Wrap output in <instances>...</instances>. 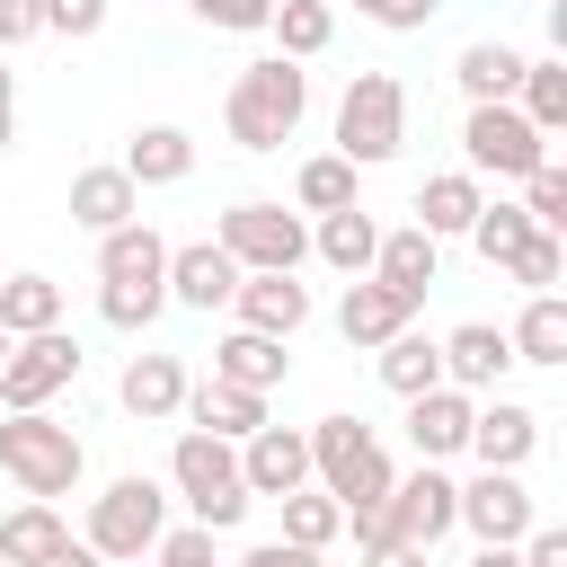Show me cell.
<instances>
[{"mask_svg":"<svg viewBox=\"0 0 567 567\" xmlns=\"http://www.w3.org/2000/svg\"><path fill=\"white\" fill-rule=\"evenodd\" d=\"M168 487L186 496V514L204 523V532H230V523H248V478H239V443H221V434H177V452H168Z\"/></svg>","mask_w":567,"mask_h":567,"instance_id":"3","label":"cell"},{"mask_svg":"<svg viewBox=\"0 0 567 567\" xmlns=\"http://www.w3.org/2000/svg\"><path fill=\"white\" fill-rule=\"evenodd\" d=\"M337 532H346V505H337V496H319V487L284 496V540H292V549H328Z\"/></svg>","mask_w":567,"mask_h":567,"instance_id":"37","label":"cell"},{"mask_svg":"<svg viewBox=\"0 0 567 567\" xmlns=\"http://www.w3.org/2000/svg\"><path fill=\"white\" fill-rule=\"evenodd\" d=\"M151 558H159V567H221L204 523H177V532H159V540H151Z\"/></svg>","mask_w":567,"mask_h":567,"instance_id":"42","label":"cell"},{"mask_svg":"<svg viewBox=\"0 0 567 567\" xmlns=\"http://www.w3.org/2000/svg\"><path fill=\"white\" fill-rule=\"evenodd\" d=\"M62 328V284L53 275H0V337H44Z\"/></svg>","mask_w":567,"mask_h":567,"instance_id":"31","label":"cell"},{"mask_svg":"<svg viewBox=\"0 0 567 567\" xmlns=\"http://www.w3.org/2000/svg\"><path fill=\"white\" fill-rule=\"evenodd\" d=\"M354 567H425V549H408V540H381V549H363Z\"/></svg>","mask_w":567,"mask_h":567,"instance_id":"48","label":"cell"},{"mask_svg":"<svg viewBox=\"0 0 567 567\" xmlns=\"http://www.w3.org/2000/svg\"><path fill=\"white\" fill-rule=\"evenodd\" d=\"M381 532L408 540V549H434L443 532H461V478H452L443 461H416L408 478H390V496H381Z\"/></svg>","mask_w":567,"mask_h":567,"instance_id":"8","label":"cell"},{"mask_svg":"<svg viewBox=\"0 0 567 567\" xmlns=\"http://www.w3.org/2000/svg\"><path fill=\"white\" fill-rule=\"evenodd\" d=\"M159 310H168V275H142V284H97V319H106V328H124V337H133V328H151Z\"/></svg>","mask_w":567,"mask_h":567,"instance_id":"35","label":"cell"},{"mask_svg":"<svg viewBox=\"0 0 567 567\" xmlns=\"http://www.w3.org/2000/svg\"><path fill=\"white\" fill-rule=\"evenodd\" d=\"M310 434V478H319V496H337L346 514H381V496H390V452H381V434L363 425V416H319V425H301Z\"/></svg>","mask_w":567,"mask_h":567,"instance_id":"2","label":"cell"},{"mask_svg":"<svg viewBox=\"0 0 567 567\" xmlns=\"http://www.w3.org/2000/svg\"><path fill=\"white\" fill-rule=\"evenodd\" d=\"M230 292H239V266L221 257V239L168 248V301L177 310H230Z\"/></svg>","mask_w":567,"mask_h":567,"instance_id":"17","label":"cell"},{"mask_svg":"<svg viewBox=\"0 0 567 567\" xmlns=\"http://www.w3.org/2000/svg\"><path fill=\"white\" fill-rule=\"evenodd\" d=\"M470 390H416L408 399V443H416V461H452V452H470Z\"/></svg>","mask_w":567,"mask_h":567,"instance_id":"18","label":"cell"},{"mask_svg":"<svg viewBox=\"0 0 567 567\" xmlns=\"http://www.w3.org/2000/svg\"><path fill=\"white\" fill-rule=\"evenodd\" d=\"M71 381H80V337H62V328H44V337H9V363H0V408H9V416L62 399Z\"/></svg>","mask_w":567,"mask_h":567,"instance_id":"10","label":"cell"},{"mask_svg":"<svg viewBox=\"0 0 567 567\" xmlns=\"http://www.w3.org/2000/svg\"><path fill=\"white\" fill-rule=\"evenodd\" d=\"M478 204H487V186H478L470 168H443V177L416 186V230H425V239H470Z\"/></svg>","mask_w":567,"mask_h":567,"instance_id":"24","label":"cell"},{"mask_svg":"<svg viewBox=\"0 0 567 567\" xmlns=\"http://www.w3.org/2000/svg\"><path fill=\"white\" fill-rule=\"evenodd\" d=\"M71 221L106 239V230L142 221V186H133V177H124L115 159H106V168H80V177H71Z\"/></svg>","mask_w":567,"mask_h":567,"instance_id":"20","label":"cell"},{"mask_svg":"<svg viewBox=\"0 0 567 567\" xmlns=\"http://www.w3.org/2000/svg\"><path fill=\"white\" fill-rule=\"evenodd\" d=\"M523 239H532V213H523V204H478V221H470V248H478L487 266H505Z\"/></svg>","mask_w":567,"mask_h":567,"instance_id":"38","label":"cell"},{"mask_svg":"<svg viewBox=\"0 0 567 567\" xmlns=\"http://www.w3.org/2000/svg\"><path fill=\"white\" fill-rule=\"evenodd\" d=\"M142 275H168V239L151 221H124L97 239V284H142Z\"/></svg>","mask_w":567,"mask_h":567,"instance_id":"29","label":"cell"},{"mask_svg":"<svg viewBox=\"0 0 567 567\" xmlns=\"http://www.w3.org/2000/svg\"><path fill=\"white\" fill-rule=\"evenodd\" d=\"M470 567H523V558H514V549H478Z\"/></svg>","mask_w":567,"mask_h":567,"instance_id":"50","label":"cell"},{"mask_svg":"<svg viewBox=\"0 0 567 567\" xmlns=\"http://www.w3.org/2000/svg\"><path fill=\"white\" fill-rule=\"evenodd\" d=\"M239 567H328V558H319V549H292V540H257Z\"/></svg>","mask_w":567,"mask_h":567,"instance_id":"47","label":"cell"},{"mask_svg":"<svg viewBox=\"0 0 567 567\" xmlns=\"http://www.w3.org/2000/svg\"><path fill=\"white\" fill-rule=\"evenodd\" d=\"M62 540H71V523H62L53 505H35V496H27L18 514H0V567H44Z\"/></svg>","mask_w":567,"mask_h":567,"instance_id":"30","label":"cell"},{"mask_svg":"<svg viewBox=\"0 0 567 567\" xmlns=\"http://www.w3.org/2000/svg\"><path fill=\"white\" fill-rule=\"evenodd\" d=\"M168 532V487L159 478H142V470H124V478H106V496H89V549L97 558H115V567H133V558H151V540Z\"/></svg>","mask_w":567,"mask_h":567,"instance_id":"6","label":"cell"},{"mask_svg":"<svg viewBox=\"0 0 567 567\" xmlns=\"http://www.w3.org/2000/svg\"><path fill=\"white\" fill-rule=\"evenodd\" d=\"M310 248L337 266V275H372V248H381V221L363 213V204H346V213H319V230H310Z\"/></svg>","mask_w":567,"mask_h":567,"instance_id":"28","label":"cell"},{"mask_svg":"<svg viewBox=\"0 0 567 567\" xmlns=\"http://www.w3.org/2000/svg\"><path fill=\"white\" fill-rule=\"evenodd\" d=\"M372 27H390V35H416V27H434V9L443 0H354Z\"/></svg>","mask_w":567,"mask_h":567,"instance_id":"43","label":"cell"},{"mask_svg":"<svg viewBox=\"0 0 567 567\" xmlns=\"http://www.w3.org/2000/svg\"><path fill=\"white\" fill-rule=\"evenodd\" d=\"M106 0H44V35H97Z\"/></svg>","mask_w":567,"mask_h":567,"instance_id":"44","label":"cell"},{"mask_svg":"<svg viewBox=\"0 0 567 567\" xmlns=\"http://www.w3.org/2000/svg\"><path fill=\"white\" fill-rule=\"evenodd\" d=\"M44 567H106V558H97V549H89V540H62V549H53V558H44Z\"/></svg>","mask_w":567,"mask_h":567,"instance_id":"49","label":"cell"},{"mask_svg":"<svg viewBox=\"0 0 567 567\" xmlns=\"http://www.w3.org/2000/svg\"><path fill=\"white\" fill-rule=\"evenodd\" d=\"M461 523L478 532V549H514L540 523V505H532L523 470H478V478H461Z\"/></svg>","mask_w":567,"mask_h":567,"instance_id":"11","label":"cell"},{"mask_svg":"<svg viewBox=\"0 0 567 567\" xmlns=\"http://www.w3.org/2000/svg\"><path fill=\"white\" fill-rule=\"evenodd\" d=\"M27 35H44V0H0V53Z\"/></svg>","mask_w":567,"mask_h":567,"instance_id":"46","label":"cell"},{"mask_svg":"<svg viewBox=\"0 0 567 567\" xmlns=\"http://www.w3.org/2000/svg\"><path fill=\"white\" fill-rule=\"evenodd\" d=\"M505 346H514V363H567V301L558 292H532L523 319L505 328Z\"/></svg>","mask_w":567,"mask_h":567,"instance_id":"32","label":"cell"},{"mask_svg":"<svg viewBox=\"0 0 567 567\" xmlns=\"http://www.w3.org/2000/svg\"><path fill=\"white\" fill-rule=\"evenodd\" d=\"M115 168H124L133 186H186V177H195V133H186V124H142Z\"/></svg>","mask_w":567,"mask_h":567,"instance_id":"19","label":"cell"},{"mask_svg":"<svg viewBox=\"0 0 567 567\" xmlns=\"http://www.w3.org/2000/svg\"><path fill=\"white\" fill-rule=\"evenodd\" d=\"M239 478H248V496H301L310 487V434L301 425H257L248 443H239Z\"/></svg>","mask_w":567,"mask_h":567,"instance_id":"12","label":"cell"},{"mask_svg":"<svg viewBox=\"0 0 567 567\" xmlns=\"http://www.w3.org/2000/svg\"><path fill=\"white\" fill-rule=\"evenodd\" d=\"M9 142H18V115H0V151H9Z\"/></svg>","mask_w":567,"mask_h":567,"instance_id":"52","label":"cell"},{"mask_svg":"<svg viewBox=\"0 0 567 567\" xmlns=\"http://www.w3.org/2000/svg\"><path fill=\"white\" fill-rule=\"evenodd\" d=\"M204 27H221V35H257L266 18H275V0H186Z\"/></svg>","mask_w":567,"mask_h":567,"instance_id":"41","label":"cell"},{"mask_svg":"<svg viewBox=\"0 0 567 567\" xmlns=\"http://www.w3.org/2000/svg\"><path fill=\"white\" fill-rule=\"evenodd\" d=\"M399 328H416V310H408L390 284L354 275V284H346V301H337V337H346V346H390Z\"/></svg>","mask_w":567,"mask_h":567,"instance_id":"21","label":"cell"},{"mask_svg":"<svg viewBox=\"0 0 567 567\" xmlns=\"http://www.w3.org/2000/svg\"><path fill=\"white\" fill-rule=\"evenodd\" d=\"M461 151H470V177H532L549 168V142L523 124V106H470L461 115Z\"/></svg>","mask_w":567,"mask_h":567,"instance_id":"9","label":"cell"},{"mask_svg":"<svg viewBox=\"0 0 567 567\" xmlns=\"http://www.w3.org/2000/svg\"><path fill=\"white\" fill-rule=\"evenodd\" d=\"M292 204H301V213H346V204H354V168H346L337 151L301 159V177H292Z\"/></svg>","mask_w":567,"mask_h":567,"instance_id":"36","label":"cell"},{"mask_svg":"<svg viewBox=\"0 0 567 567\" xmlns=\"http://www.w3.org/2000/svg\"><path fill=\"white\" fill-rule=\"evenodd\" d=\"M434 346H443V381L470 390V399L505 390V372H514V346H505V328H487V319H470V328H452V337H434Z\"/></svg>","mask_w":567,"mask_h":567,"instance_id":"15","label":"cell"},{"mask_svg":"<svg viewBox=\"0 0 567 567\" xmlns=\"http://www.w3.org/2000/svg\"><path fill=\"white\" fill-rule=\"evenodd\" d=\"M115 399H124V416H142V425H168V416L186 408V363H177V354H133L124 381H115Z\"/></svg>","mask_w":567,"mask_h":567,"instance_id":"22","label":"cell"},{"mask_svg":"<svg viewBox=\"0 0 567 567\" xmlns=\"http://www.w3.org/2000/svg\"><path fill=\"white\" fill-rule=\"evenodd\" d=\"M301 115H310V71L284 62V53L248 62V71L230 80V97H221V124H230L239 151H284V142L301 133Z\"/></svg>","mask_w":567,"mask_h":567,"instance_id":"1","label":"cell"},{"mask_svg":"<svg viewBox=\"0 0 567 567\" xmlns=\"http://www.w3.org/2000/svg\"><path fill=\"white\" fill-rule=\"evenodd\" d=\"M514 558H523V567H567V532H558V523H532V532L514 540Z\"/></svg>","mask_w":567,"mask_h":567,"instance_id":"45","label":"cell"},{"mask_svg":"<svg viewBox=\"0 0 567 567\" xmlns=\"http://www.w3.org/2000/svg\"><path fill=\"white\" fill-rule=\"evenodd\" d=\"M177 416H195V434L248 443V434L266 425V399H257V390H239V381H186V408H177Z\"/></svg>","mask_w":567,"mask_h":567,"instance_id":"23","label":"cell"},{"mask_svg":"<svg viewBox=\"0 0 567 567\" xmlns=\"http://www.w3.org/2000/svg\"><path fill=\"white\" fill-rule=\"evenodd\" d=\"M213 239H221V257L239 275H301V257H310V230L284 204H230L213 221Z\"/></svg>","mask_w":567,"mask_h":567,"instance_id":"7","label":"cell"},{"mask_svg":"<svg viewBox=\"0 0 567 567\" xmlns=\"http://www.w3.org/2000/svg\"><path fill=\"white\" fill-rule=\"evenodd\" d=\"M514 106H523V124L549 142V133H567V62L558 53H540V62H523V89H514Z\"/></svg>","mask_w":567,"mask_h":567,"instance_id":"33","label":"cell"},{"mask_svg":"<svg viewBox=\"0 0 567 567\" xmlns=\"http://www.w3.org/2000/svg\"><path fill=\"white\" fill-rule=\"evenodd\" d=\"M399 142H408V89L390 71H354L337 97V159L381 168V159H399Z\"/></svg>","mask_w":567,"mask_h":567,"instance_id":"5","label":"cell"},{"mask_svg":"<svg viewBox=\"0 0 567 567\" xmlns=\"http://www.w3.org/2000/svg\"><path fill=\"white\" fill-rule=\"evenodd\" d=\"M470 452H478V470H523V461L540 452V416H532L523 399L487 390V399L470 408Z\"/></svg>","mask_w":567,"mask_h":567,"instance_id":"13","label":"cell"},{"mask_svg":"<svg viewBox=\"0 0 567 567\" xmlns=\"http://www.w3.org/2000/svg\"><path fill=\"white\" fill-rule=\"evenodd\" d=\"M523 62H532V53H514V44H461L452 80H461V97H470V106H514Z\"/></svg>","mask_w":567,"mask_h":567,"instance_id":"25","label":"cell"},{"mask_svg":"<svg viewBox=\"0 0 567 567\" xmlns=\"http://www.w3.org/2000/svg\"><path fill=\"white\" fill-rule=\"evenodd\" d=\"M372 372H381V390H399V399L443 390V346H434L425 328H399L390 346H372Z\"/></svg>","mask_w":567,"mask_h":567,"instance_id":"27","label":"cell"},{"mask_svg":"<svg viewBox=\"0 0 567 567\" xmlns=\"http://www.w3.org/2000/svg\"><path fill=\"white\" fill-rule=\"evenodd\" d=\"M434 266H443V239H425L416 221L381 230V248H372V284H390L408 310H425V292H434Z\"/></svg>","mask_w":567,"mask_h":567,"instance_id":"16","label":"cell"},{"mask_svg":"<svg viewBox=\"0 0 567 567\" xmlns=\"http://www.w3.org/2000/svg\"><path fill=\"white\" fill-rule=\"evenodd\" d=\"M266 35H275V53H284V62H310V53H328V35H337V9H328V0H275Z\"/></svg>","mask_w":567,"mask_h":567,"instance_id":"34","label":"cell"},{"mask_svg":"<svg viewBox=\"0 0 567 567\" xmlns=\"http://www.w3.org/2000/svg\"><path fill=\"white\" fill-rule=\"evenodd\" d=\"M230 319L248 328V337H301L310 328V284H292V275H239V292H230Z\"/></svg>","mask_w":567,"mask_h":567,"instance_id":"14","label":"cell"},{"mask_svg":"<svg viewBox=\"0 0 567 567\" xmlns=\"http://www.w3.org/2000/svg\"><path fill=\"white\" fill-rule=\"evenodd\" d=\"M0 363H9V337H0Z\"/></svg>","mask_w":567,"mask_h":567,"instance_id":"53","label":"cell"},{"mask_svg":"<svg viewBox=\"0 0 567 567\" xmlns=\"http://www.w3.org/2000/svg\"><path fill=\"white\" fill-rule=\"evenodd\" d=\"M0 115H18V80L9 71H0Z\"/></svg>","mask_w":567,"mask_h":567,"instance_id":"51","label":"cell"},{"mask_svg":"<svg viewBox=\"0 0 567 567\" xmlns=\"http://www.w3.org/2000/svg\"><path fill=\"white\" fill-rule=\"evenodd\" d=\"M292 372V354H284V337H248V328H230L221 346H213V381H239V390H275Z\"/></svg>","mask_w":567,"mask_h":567,"instance_id":"26","label":"cell"},{"mask_svg":"<svg viewBox=\"0 0 567 567\" xmlns=\"http://www.w3.org/2000/svg\"><path fill=\"white\" fill-rule=\"evenodd\" d=\"M523 213H532V230H567V168L558 159L523 177Z\"/></svg>","mask_w":567,"mask_h":567,"instance_id":"40","label":"cell"},{"mask_svg":"<svg viewBox=\"0 0 567 567\" xmlns=\"http://www.w3.org/2000/svg\"><path fill=\"white\" fill-rule=\"evenodd\" d=\"M0 470L18 478V496L53 505V496H71V487H80L89 443H80L71 425H53L44 408H27V416H0Z\"/></svg>","mask_w":567,"mask_h":567,"instance_id":"4","label":"cell"},{"mask_svg":"<svg viewBox=\"0 0 567 567\" xmlns=\"http://www.w3.org/2000/svg\"><path fill=\"white\" fill-rule=\"evenodd\" d=\"M505 275H514L523 292H558V275H567V239H558V230H532V239L505 257Z\"/></svg>","mask_w":567,"mask_h":567,"instance_id":"39","label":"cell"}]
</instances>
